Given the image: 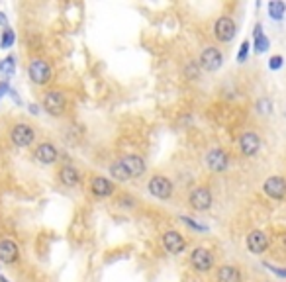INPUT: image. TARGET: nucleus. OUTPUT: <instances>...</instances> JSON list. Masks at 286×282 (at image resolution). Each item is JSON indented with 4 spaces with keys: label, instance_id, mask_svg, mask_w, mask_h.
I'll return each mask as SVG.
<instances>
[{
    "label": "nucleus",
    "instance_id": "obj_32",
    "mask_svg": "<svg viewBox=\"0 0 286 282\" xmlns=\"http://www.w3.org/2000/svg\"><path fill=\"white\" fill-rule=\"evenodd\" d=\"M8 94L12 96V100H14L16 104H22V100H20V96H18V92H16V90H8Z\"/></svg>",
    "mask_w": 286,
    "mask_h": 282
},
{
    "label": "nucleus",
    "instance_id": "obj_11",
    "mask_svg": "<svg viewBox=\"0 0 286 282\" xmlns=\"http://www.w3.org/2000/svg\"><path fill=\"white\" fill-rule=\"evenodd\" d=\"M222 63H224V57H222V53L218 51L216 47H206L204 51L200 53V59H198L200 69L208 70V73L218 70L222 67Z\"/></svg>",
    "mask_w": 286,
    "mask_h": 282
},
{
    "label": "nucleus",
    "instance_id": "obj_7",
    "mask_svg": "<svg viewBox=\"0 0 286 282\" xmlns=\"http://www.w3.org/2000/svg\"><path fill=\"white\" fill-rule=\"evenodd\" d=\"M10 139L16 147H30L36 139V131L28 123H16L10 131Z\"/></svg>",
    "mask_w": 286,
    "mask_h": 282
},
{
    "label": "nucleus",
    "instance_id": "obj_3",
    "mask_svg": "<svg viewBox=\"0 0 286 282\" xmlns=\"http://www.w3.org/2000/svg\"><path fill=\"white\" fill-rule=\"evenodd\" d=\"M147 190H149L151 196H155L157 200H169L173 196L175 186H173V182L167 176L153 175L149 178V182H147Z\"/></svg>",
    "mask_w": 286,
    "mask_h": 282
},
{
    "label": "nucleus",
    "instance_id": "obj_22",
    "mask_svg": "<svg viewBox=\"0 0 286 282\" xmlns=\"http://www.w3.org/2000/svg\"><path fill=\"white\" fill-rule=\"evenodd\" d=\"M268 12H270V18L280 22L286 12V4L284 2H278V0H272V2H268Z\"/></svg>",
    "mask_w": 286,
    "mask_h": 282
},
{
    "label": "nucleus",
    "instance_id": "obj_14",
    "mask_svg": "<svg viewBox=\"0 0 286 282\" xmlns=\"http://www.w3.org/2000/svg\"><path fill=\"white\" fill-rule=\"evenodd\" d=\"M247 249L253 255H261L268 249V237L265 231L261 229H253L247 235Z\"/></svg>",
    "mask_w": 286,
    "mask_h": 282
},
{
    "label": "nucleus",
    "instance_id": "obj_26",
    "mask_svg": "<svg viewBox=\"0 0 286 282\" xmlns=\"http://www.w3.org/2000/svg\"><path fill=\"white\" fill-rule=\"evenodd\" d=\"M255 108H257L259 114H270L272 112V102L268 98H261V100H257Z\"/></svg>",
    "mask_w": 286,
    "mask_h": 282
},
{
    "label": "nucleus",
    "instance_id": "obj_8",
    "mask_svg": "<svg viewBox=\"0 0 286 282\" xmlns=\"http://www.w3.org/2000/svg\"><path fill=\"white\" fill-rule=\"evenodd\" d=\"M206 167L212 171V173H224L228 167H230V157H228V153L224 151V149H220V147H214V149H210L208 153H206Z\"/></svg>",
    "mask_w": 286,
    "mask_h": 282
},
{
    "label": "nucleus",
    "instance_id": "obj_16",
    "mask_svg": "<svg viewBox=\"0 0 286 282\" xmlns=\"http://www.w3.org/2000/svg\"><path fill=\"white\" fill-rule=\"evenodd\" d=\"M34 157H36L41 165H53L55 161L59 159V151H57V147H55L53 143L45 141V143H39V145H37Z\"/></svg>",
    "mask_w": 286,
    "mask_h": 282
},
{
    "label": "nucleus",
    "instance_id": "obj_24",
    "mask_svg": "<svg viewBox=\"0 0 286 282\" xmlns=\"http://www.w3.org/2000/svg\"><path fill=\"white\" fill-rule=\"evenodd\" d=\"M200 65H198V61H188L186 65H184V77L188 79V81H196L198 77H200Z\"/></svg>",
    "mask_w": 286,
    "mask_h": 282
},
{
    "label": "nucleus",
    "instance_id": "obj_28",
    "mask_svg": "<svg viewBox=\"0 0 286 282\" xmlns=\"http://www.w3.org/2000/svg\"><path fill=\"white\" fill-rule=\"evenodd\" d=\"M180 220H182V222H184V224H188V226H190V228H194V229H198V231H206V226H200V224H196V222H192V220H190V218H186V216H182V218H180Z\"/></svg>",
    "mask_w": 286,
    "mask_h": 282
},
{
    "label": "nucleus",
    "instance_id": "obj_1",
    "mask_svg": "<svg viewBox=\"0 0 286 282\" xmlns=\"http://www.w3.org/2000/svg\"><path fill=\"white\" fill-rule=\"evenodd\" d=\"M214 196L208 186H194L188 194V206L194 212H208L212 208Z\"/></svg>",
    "mask_w": 286,
    "mask_h": 282
},
{
    "label": "nucleus",
    "instance_id": "obj_19",
    "mask_svg": "<svg viewBox=\"0 0 286 282\" xmlns=\"http://www.w3.org/2000/svg\"><path fill=\"white\" fill-rule=\"evenodd\" d=\"M218 282H241V270L235 264H224L216 272Z\"/></svg>",
    "mask_w": 286,
    "mask_h": 282
},
{
    "label": "nucleus",
    "instance_id": "obj_30",
    "mask_svg": "<svg viewBox=\"0 0 286 282\" xmlns=\"http://www.w3.org/2000/svg\"><path fill=\"white\" fill-rule=\"evenodd\" d=\"M268 270H272L274 274H278V276H282V278H286V268H276V266H270V264H267Z\"/></svg>",
    "mask_w": 286,
    "mask_h": 282
},
{
    "label": "nucleus",
    "instance_id": "obj_31",
    "mask_svg": "<svg viewBox=\"0 0 286 282\" xmlns=\"http://www.w3.org/2000/svg\"><path fill=\"white\" fill-rule=\"evenodd\" d=\"M8 90H10L8 83H6V81H2V83H0V98H2V96H4V94H6Z\"/></svg>",
    "mask_w": 286,
    "mask_h": 282
},
{
    "label": "nucleus",
    "instance_id": "obj_20",
    "mask_svg": "<svg viewBox=\"0 0 286 282\" xmlns=\"http://www.w3.org/2000/svg\"><path fill=\"white\" fill-rule=\"evenodd\" d=\"M108 173H110V176H112L114 180H118V182H127V180H131V178H129V175H127V171L124 169V165H122V161H120V159H118V161H114V163L110 165Z\"/></svg>",
    "mask_w": 286,
    "mask_h": 282
},
{
    "label": "nucleus",
    "instance_id": "obj_6",
    "mask_svg": "<svg viewBox=\"0 0 286 282\" xmlns=\"http://www.w3.org/2000/svg\"><path fill=\"white\" fill-rule=\"evenodd\" d=\"M237 34V28H235V22L230 16H222L216 20L214 24V37L220 43H230Z\"/></svg>",
    "mask_w": 286,
    "mask_h": 282
},
{
    "label": "nucleus",
    "instance_id": "obj_9",
    "mask_svg": "<svg viewBox=\"0 0 286 282\" xmlns=\"http://www.w3.org/2000/svg\"><path fill=\"white\" fill-rule=\"evenodd\" d=\"M263 192L267 194L268 198H272V200H284L286 198V180L278 175L268 176L267 180L263 182Z\"/></svg>",
    "mask_w": 286,
    "mask_h": 282
},
{
    "label": "nucleus",
    "instance_id": "obj_27",
    "mask_svg": "<svg viewBox=\"0 0 286 282\" xmlns=\"http://www.w3.org/2000/svg\"><path fill=\"white\" fill-rule=\"evenodd\" d=\"M282 55H274V57H270V61H268V67L272 70H276V69H280L282 67Z\"/></svg>",
    "mask_w": 286,
    "mask_h": 282
},
{
    "label": "nucleus",
    "instance_id": "obj_33",
    "mask_svg": "<svg viewBox=\"0 0 286 282\" xmlns=\"http://www.w3.org/2000/svg\"><path fill=\"white\" fill-rule=\"evenodd\" d=\"M6 24H8V20H6V14H4V12H0V26H4V28H8Z\"/></svg>",
    "mask_w": 286,
    "mask_h": 282
},
{
    "label": "nucleus",
    "instance_id": "obj_4",
    "mask_svg": "<svg viewBox=\"0 0 286 282\" xmlns=\"http://www.w3.org/2000/svg\"><path fill=\"white\" fill-rule=\"evenodd\" d=\"M190 264L198 272H208L214 268V255L206 247H194L190 251Z\"/></svg>",
    "mask_w": 286,
    "mask_h": 282
},
{
    "label": "nucleus",
    "instance_id": "obj_15",
    "mask_svg": "<svg viewBox=\"0 0 286 282\" xmlns=\"http://www.w3.org/2000/svg\"><path fill=\"white\" fill-rule=\"evenodd\" d=\"M120 161H122L124 169L127 171L129 178H139V176H143V173L147 171V165H145V161H143L139 155H125V157H122Z\"/></svg>",
    "mask_w": 286,
    "mask_h": 282
},
{
    "label": "nucleus",
    "instance_id": "obj_17",
    "mask_svg": "<svg viewBox=\"0 0 286 282\" xmlns=\"http://www.w3.org/2000/svg\"><path fill=\"white\" fill-rule=\"evenodd\" d=\"M59 180L67 188L79 186L81 184V171L77 167H73V165H65V167L59 169Z\"/></svg>",
    "mask_w": 286,
    "mask_h": 282
},
{
    "label": "nucleus",
    "instance_id": "obj_23",
    "mask_svg": "<svg viewBox=\"0 0 286 282\" xmlns=\"http://www.w3.org/2000/svg\"><path fill=\"white\" fill-rule=\"evenodd\" d=\"M14 41H16V34H14V30L4 28L2 37H0V47H2V49H10V47L14 45Z\"/></svg>",
    "mask_w": 286,
    "mask_h": 282
},
{
    "label": "nucleus",
    "instance_id": "obj_5",
    "mask_svg": "<svg viewBox=\"0 0 286 282\" xmlns=\"http://www.w3.org/2000/svg\"><path fill=\"white\" fill-rule=\"evenodd\" d=\"M43 108L51 116H61L67 108V98L61 90H49L43 94Z\"/></svg>",
    "mask_w": 286,
    "mask_h": 282
},
{
    "label": "nucleus",
    "instance_id": "obj_13",
    "mask_svg": "<svg viewBox=\"0 0 286 282\" xmlns=\"http://www.w3.org/2000/svg\"><path fill=\"white\" fill-rule=\"evenodd\" d=\"M89 188L90 192L94 196H98V198H108V196H112L116 192V184L106 176H92Z\"/></svg>",
    "mask_w": 286,
    "mask_h": 282
},
{
    "label": "nucleus",
    "instance_id": "obj_21",
    "mask_svg": "<svg viewBox=\"0 0 286 282\" xmlns=\"http://www.w3.org/2000/svg\"><path fill=\"white\" fill-rule=\"evenodd\" d=\"M267 49H268V37L263 34V26L257 24L255 26V51L265 53Z\"/></svg>",
    "mask_w": 286,
    "mask_h": 282
},
{
    "label": "nucleus",
    "instance_id": "obj_12",
    "mask_svg": "<svg viewBox=\"0 0 286 282\" xmlns=\"http://www.w3.org/2000/svg\"><path fill=\"white\" fill-rule=\"evenodd\" d=\"M239 149L245 157H255L261 151V137L255 131H245L239 135Z\"/></svg>",
    "mask_w": 286,
    "mask_h": 282
},
{
    "label": "nucleus",
    "instance_id": "obj_2",
    "mask_svg": "<svg viewBox=\"0 0 286 282\" xmlns=\"http://www.w3.org/2000/svg\"><path fill=\"white\" fill-rule=\"evenodd\" d=\"M28 75H30V79H32L34 85L43 87V85H47V83L51 81L53 69H51V65H49L45 59H34V61L28 65Z\"/></svg>",
    "mask_w": 286,
    "mask_h": 282
},
{
    "label": "nucleus",
    "instance_id": "obj_10",
    "mask_svg": "<svg viewBox=\"0 0 286 282\" xmlns=\"http://www.w3.org/2000/svg\"><path fill=\"white\" fill-rule=\"evenodd\" d=\"M163 247H165V251L171 253V255H180V253H184V249H186V239L182 237V233L171 229V231H165V233H163Z\"/></svg>",
    "mask_w": 286,
    "mask_h": 282
},
{
    "label": "nucleus",
    "instance_id": "obj_34",
    "mask_svg": "<svg viewBox=\"0 0 286 282\" xmlns=\"http://www.w3.org/2000/svg\"><path fill=\"white\" fill-rule=\"evenodd\" d=\"M30 112H32L34 116H37V114H39V106H37V104H30Z\"/></svg>",
    "mask_w": 286,
    "mask_h": 282
},
{
    "label": "nucleus",
    "instance_id": "obj_18",
    "mask_svg": "<svg viewBox=\"0 0 286 282\" xmlns=\"http://www.w3.org/2000/svg\"><path fill=\"white\" fill-rule=\"evenodd\" d=\"M18 257H20V249L12 239H2L0 241V261L2 263L12 264L18 261Z\"/></svg>",
    "mask_w": 286,
    "mask_h": 282
},
{
    "label": "nucleus",
    "instance_id": "obj_29",
    "mask_svg": "<svg viewBox=\"0 0 286 282\" xmlns=\"http://www.w3.org/2000/svg\"><path fill=\"white\" fill-rule=\"evenodd\" d=\"M247 51H249V43L245 41V43H243V47H241L239 53H237V61H239V63H243V61L247 59Z\"/></svg>",
    "mask_w": 286,
    "mask_h": 282
},
{
    "label": "nucleus",
    "instance_id": "obj_25",
    "mask_svg": "<svg viewBox=\"0 0 286 282\" xmlns=\"http://www.w3.org/2000/svg\"><path fill=\"white\" fill-rule=\"evenodd\" d=\"M14 69H16V59H14V55H8L6 59L0 61V73H2V75L10 77V75L14 73Z\"/></svg>",
    "mask_w": 286,
    "mask_h": 282
}]
</instances>
